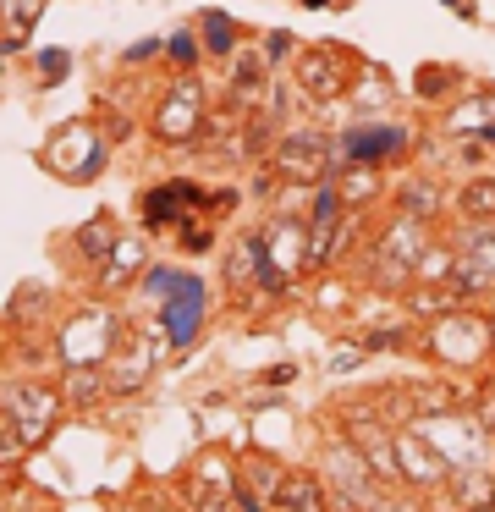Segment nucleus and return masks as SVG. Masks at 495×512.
I'll return each instance as SVG.
<instances>
[{
  "mask_svg": "<svg viewBox=\"0 0 495 512\" xmlns=\"http://www.w3.org/2000/svg\"><path fill=\"white\" fill-rule=\"evenodd\" d=\"M143 287L160 298V325H165V342L171 347H187L198 336V325H204V309H209V292L198 276H187V270H143Z\"/></svg>",
  "mask_w": 495,
  "mask_h": 512,
  "instance_id": "nucleus-1",
  "label": "nucleus"
},
{
  "mask_svg": "<svg viewBox=\"0 0 495 512\" xmlns=\"http://www.w3.org/2000/svg\"><path fill=\"white\" fill-rule=\"evenodd\" d=\"M413 127L407 122H380V116H363V122H352L347 133L336 138V160L341 166H391V160L413 155Z\"/></svg>",
  "mask_w": 495,
  "mask_h": 512,
  "instance_id": "nucleus-2",
  "label": "nucleus"
},
{
  "mask_svg": "<svg viewBox=\"0 0 495 512\" xmlns=\"http://www.w3.org/2000/svg\"><path fill=\"white\" fill-rule=\"evenodd\" d=\"M424 221H413V215H396L391 226H385L380 237H374L369 248V276L374 287H407L418 270V259H424Z\"/></svg>",
  "mask_w": 495,
  "mask_h": 512,
  "instance_id": "nucleus-3",
  "label": "nucleus"
},
{
  "mask_svg": "<svg viewBox=\"0 0 495 512\" xmlns=\"http://www.w3.org/2000/svg\"><path fill=\"white\" fill-rule=\"evenodd\" d=\"M270 166H275V177H286V182H325L341 171L336 138L314 133V127H297V133H286L281 144L270 149Z\"/></svg>",
  "mask_w": 495,
  "mask_h": 512,
  "instance_id": "nucleus-4",
  "label": "nucleus"
},
{
  "mask_svg": "<svg viewBox=\"0 0 495 512\" xmlns=\"http://www.w3.org/2000/svg\"><path fill=\"white\" fill-rule=\"evenodd\" d=\"M204 122H209L204 83H198L193 72H182V78L165 89L160 111H154V133H160L165 144H193V138L204 133Z\"/></svg>",
  "mask_w": 495,
  "mask_h": 512,
  "instance_id": "nucleus-5",
  "label": "nucleus"
},
{
  "mask_svg": "<svg viewBox=\"0 0 495 512\" xmlns=\"http://www.w3.org/2000/svg\"><path fill=\"white\" fill-rule=\"evenodd\" d=\"M138 210H143V226H149V232H165V226H182V221H193L198 210H209V193L198 188V182L176 177V182H160V188L143 193Z\"/></svg>",
  "mask_w": 495,
  "mask_h": 512,
  "instance_id": "nucleus-6",
  "label": "nucleus"
},
{
  "mask_svg": "<svg viewBox=\"0 0 495 512\" xmlns=\"http://www.w3.org/2000/svg\"><path fill=\"white\" fill-rule=\"evenodd\" d=\"M341 50L325 45V50H303V61H297V83H303L308 100L319 105H336L341 94L352 89V78H358V61H336Z\"/></svg>",
  "mask_w": 495,
  "mask_h": 512,
  "instance_id": "nucleus-7",
  "label": "nucleus"
},
{
  "mask_svg": "<svg viewBox=\"0 0 495 512\" xmlns=\"http://www.w3.org/2000/svg\"><path fill=\"white\" fill-rule=\"evenodd\" d=\"M0 408H6V419L17 424V435L22 441H44V430L55 424V408H61V397L55 391H44V386H6L0 391Z\"/></svg>",
  "mask_w": 495,
  "mask_h": 512,
  "instance_id": "nucleus-8",
  "label": "nucleus"
},
{
  "mask_svg": "<svg viewBox=\"0 0 495 512\" xmlns=\"http://www.w3.org/2000/svg\"><path fill=\"white\" fill-rule=\"evenodd\" d=\"M110 347H116V320H110L105 309L77 314V320L61 331V353H66V364H99V358H105Z\"/></svg>",
  "mask_w": 495,
  "mask_h": 512,
  "instance_id": "nucleus-9",
  "label": "nucleus"
},
{
  "mask_svg": "<svg viewBox=\"0 0 495 512\" xmlns=\"http://www.w3.org/2000/svg\"><path fill=\"white\" fill-rule=\"evenodd\" d=\"M490 347V331L484 320H468V314H451V320L435 325V353L440 358H457V364H473V358Z\"/></svg>",
  "mask_w": 495,
  "mask_h": 512,
  "instance_id": "nucleus-10",
  "label": "nucleus"
},
{
  "mask_svg": "<svg viewBox=\"0 0 495 512\" xmlns=\"http://www.w3.org/2000/svg\"><path fill=\"white\" fill-rule=\"evenodd\" d=\"M396 457H402V474L413 485H440L446 479V457L424 441V435H396Z\"/></svg>",
  "mask_w": 495,
  "mask_h": 512,
  "instance_id": "nucleus-11",
  "label": "nucleus"
},
{
  "mask_svg": "<svg viewBox=\"0 0 495 512\" xmlns=\"http://www.w3.org/2000/svg\"><path fill=\"white\" fill-rule=\"evenodd\" d=\"M275 507L281 512H325V485H319L314 474H281Z\"/></svg>",
  "mask_w": 495,
  "mask_h": 512,
  "instance_id": "nucleus-12",
  "label": "nucleus"
},
{
  "mask_svg": "<svg viewBox=\"0 0 495 512\" xmlns=\"http://www.w3.org/2000/svg\"><path fill=\"white\" fill-rule=\"evenodd\" d=\"M270 72H275V67H270L264 56H237V67H231V100H237V105H259Z\"/></svg>",
  "mask_w": 495,
  "mask_h": 512,
  "instance_id": "nucleus-13",
  "label": "nucleus"
},
{
  "mask_svg": "<svg viewBox=\"0 0 495 512\" xmlns=\"http://www.w3.org/2000/svg\"><path fill=\"white\" fill-rule=\"evenodd\" d=\"M440 188L429 177H413V182H402V188H396V210L402 215H413V221H435L440 215Z\"/></svg>",
  "mask_w": 495,
  "mask_h": 512,
  "instance_id": "nucleus-14",
  "label": "nucleus"
},
{
  "mask_svg": "<svg viewBox=\"0 0 495 512\" xmlns=\"http://www.w3.org/2000/svg\"><path fill=\"white\" fill-rule=\"evenodd\" d=\"M138 270H143V243H138V237H121V243L110 248L99 281H105V287H127V276H138Z\"/></svg>",
  "mask_w": 495,
  "mask_h": 512,
  "instance_id": "nucleus-15",
  "label": "nucleus"
},
{
  "mask_svg": "<svg viewBox=\"0 0 495 512\" xmlns=\"http://www.w3.org/2000/svg\"><path fill=\"white\" fill-rule=\"evenodd\" d=\"M457 259L462 265H473L484 281H495V226H479V232H468L457 243Z\"/></svg>",
  "mask_w": 495,
  "mask_h": 512,
  "instance_id": "nucleus-16",
  "label": "nucleus"
},
{
  "mask_svg": "<svg viewBox=\"0 0 495 512\" xmlns=\"http://www.w3.org/2000/svg\"><path fill=\"white\" fill-rule=\"evenodd\" d=\"M352 446H358V457L374 468V479H391V474H396L391 446H385V435L374 430V424H358V430H352Z\"/></svg>",
  "mask_w": 495,
  "mask_h": 512,
  "instance_id": "nucleus-17",
  "label": "nucleus"
},
{
  "mask_svg": "<svg viewBox=\"0 0 495 512\" xmlns=\"http://www.w3.org/2000/svg\"><path fill=\"white\" fill-rule=\"evenodd\" d=\"M457 210L468 221H495V177H473L468 188L457 193Z\"/></svg>",
  "mask_w": 495,
  "mask_h": 512,
  "instance_id": "nucleus-18",
  "label": "nucleus"
},
{
  "mask_svg": "<svg viewBox=\"0 0 495 512\" xmlns=\"http://www.w3.org/2000/svg\"><path fill=\"white\" fill-rule=\"evenodd\" d=\"M39 17H44V0H0V23L11 28V39H17V45L33 34V23H39Z\"/></svg>",
  "mask_w": 495,
  "mask_h": 512,
  "instance_id": "nucleus-19",
  "label": "nucleus"
},
{
  "mask_svg": "<svg viewBox=\"0 0 495 512\" xmlns=\"http://www.w3.org/2000/svg\"><path fill=\"white\" fill-rule=\"evenodd\" d=\"M121 237H116V226L105 221V215H99V221H88L83 232H77V248H83V259H99V265H105L110 259V248H116Z\"/></svg>",
  "mask_w": 495,
  "mask_h": 512,
  "instance_id": "nucleus-20",
  "label": "nucleus"
},
{
  "mask_svg": "<svg viewBox=\"0 0 495 512\" xmlns=\"http://www.w3.org/2000/svg\"><path fill=\"white\" fill-rule=\"evenodd\" d=\"M204 50L209 56H231L237 50V23L226 12H204Z\"/></svg>",
  "mask_w": 495,
  "mask_h": 512,
  "instance_id": "nucleus-21",
  "label": "nucleus"
},
{
  "mask_svg": "<svg viewBox=\"0 0 495 512\" xmlns=\"http://www.w3.org/2000/svg\"><path fill=\"white\" fill-rule=\"evenodd\" d=\"M99 391H105L99 364H66V397H72V402H94Z\"/></svg>",
  "mask_w": 495,
  "mask_h": 512,
  "instance_id": "nucleus-22",
  "label": "nucleus"
},
{
  "mask_svg": "<svg viewBox=\"0 0 495 512\" xmlns=\"http://www.w3.org/2000/svg\"><path fill=\"white\" fill-rule=\"evenodd\" d=\"M451 83H457V72H451V67H418L413 72V94H418V100H440V94H451Z\"/></svg>",
  "mask_w": 495,
  "mask_h": 512,
  "instance_id": "nucleus-23",
  "label": "nucleus"
},
{
  "mask_svg": "<svg viewBox=\"0 0 495 512\" xmlns=\"http://www.w3.org/2000/svg\"><path fill=\"white\" fill-rule=\"evenodd\" d=\"M165 56H171V67H176V72H193L204 50H198V39L182 28V34H171V39H165Z\"/></svg>",
  "mask_w": 495,
  "mask_h": 512,
  "instance_id": "nucleus-24",
  "label": "nucleus"
},
{
  "mask_svg": "<svg viewBox=\"0 0 495 512\" xmlns=\"http://www.w3.org/2000/svg\"><path fill=\"white\" fill-rule=\"evenodd\" d=\"M176 232H182L176 243H182L187 254H204V248H215V232H209V226H198V221H182Z\"/></svg>",
  "mask_w": 495,
  "mask_h": 512,
  "instance_id": "nucleus-25",
  "label": "nucleus"
},
{
  "mask_svg": "<svg viewBox=\"0 0 495 512\" xmlns=\"http://www.w3.org/2000/svg\"><path fill=\"white\" fill-rule=\"evenodd\" d=\"M66 72H72V56H66V50H44L39 56V83H61Z\"/></svg>",
  "mask_w": 495,
  "mask_h": 512,
  "instance_id": "nucleus-26",
  "label": "nucleus"
},
{
  "mask_svg": "<svg viewBox=\"0 0 495 512\" xmlns=\"http://www.w3.org/2000/svg\"><path fill=\"white\" fill-rule=\"evenodd\" d=\"M22 446H28V441L17 435V424H0V463H17Z\"/></svg>",
  "mask_w": 495,
  "mask_h": 512,
  "instance_id": "nucleus-27",
  "label": "nucleus"
},
{
  "mask_svg": "<svg viewBox=\"0 0 495 512\" xmlns=\"http://www.w3.org/2000/svg\"><path fill=\"white\" fill-rule=\"evenodd\" d=\"M292 50H297L292 34H270V39H264V61H270V67H275V61H286Z\"/></svg>",
  "mask_w": 495,
  "mask_h": 512,
  "instance_id": "nucleus-28",
  "label": "nucleus"
},
{
  "mask_svg": "<svg viewBox=\"0 0 495 512\" xmlns=\"http://www.w3.org/2000/svg\"><path fill=\"white\" fill-rule=\"evenodd\" d=\"M154 50H160V39H143V45H132V50H127V67H143Z\"/></svg>",
  "mask_w": 495,
  "mask_h": 512,
  "instance_id": "nucleus-29",
  "label": "nucleus"
},
{
  "mask_svg": "<svg viewBox=\"0 0 495 512\" xmlns=\"http://www.w3.org/2000/svg\"><path fill=\"white\" fill-rule=\"evenodd\" d=\"M440 6H451V12H462L468 23H479V6H473V0H440Z\"/></svg>",
  "mask_w": 495,
  "mask_h": 512,
  "instance_id": "nucleus-30",
  "label": "nucleus"
},
{
  "mask_svg": "<svg viewBox=\"0 0 495 512\" xmlns=\"http://www.w3.org/2000/svg\"><path fill=\"white\" fill-rule=\"evenodd\" d=\"M198 512H226V507H220V501H209V507H198Z\"/></svg>",
  "mask_w": 495,
  "mask_h": 512,
  "instance_id": "nucleus-31",
  "label": "nucleus"
},
{
  "mask_svg": "<svg viewBox=\"0 0 495 512\" xmlns=\"http://www.w3.org/2000/svg\"><path fill=\"white\" fill-rule=\"evenodd\" d=\"M473 512H495V501H479V507H473Z\"/></svg>",
  "mask_w": 495,
  "mask_h": 512,
  "instance_id": "nucleus-32",
  "label": "nucleus"
},
{
  "mask_svg": "<svg viewBox=\"0 0 495 512\" xmlns=\"http://www.w3.org/2000/svg\"><path fill=\"white\" fill-rule=\"evenodd\" d=\"M303 6H330V0H303Z\"/></svg>",
  "mask_w": 495,
  "mask_h": 512,
  "instance_id": "nucleus-33",
  "label": "nucleus"
},
{
  "mask_svg": "<svg viewBox=\"0 0 495 512\" xmlns=\"http://www.w3.org/2000/svg\"><path fill=\"white\" fill-rule=\"evenodd\" d=\"M490 149H495V138H490Z\"/></svg>",
  "mask_w": 495,
  "mask_h": 512,
  "instance_id": "nucleus-34",
  "label": "nucleus"
},
{
  "mask_svg": "<svg viewBox=\"0 0 495 512\" xmlns=\"http://www.w3.org/2000/svg\"><path fill=\"white\" fill-rule=\"evenodd\" d=\"M490 501H495V490H490Z\"/></svg>",
  "mask_w": 495,
  "mask_h": 512,
  "instance_id": "nucleus-35",
  "label": "nucleus"
}]
</instances>
